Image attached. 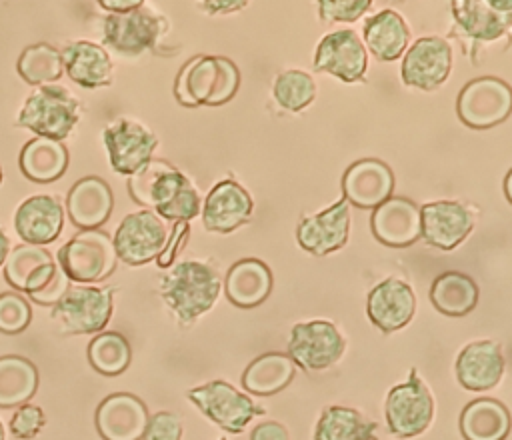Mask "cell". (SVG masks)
<instances>
[{"instance_id": "1", "label": "cell", "mask_w": 512, "mask_h": 440, "mask_svg": "<svg viewBox=\"0 0 512 440\" xmlns=\"http://www.w3.org/2000/svg\"><path fill=\"white\" fill-rule=\"evenodd\" d=\"M134 202L162 220L188 222L200 214V196L192 182L166 160H150L128 180Z\"/></svg>"}, {"instance_id": "2", "label": "cell", "mask_w": 512, "mask_h": 440, "mask_svg": "<svg viewBox=\"0 0 512 440\" xmlns=\"http://www.w3.org/2000/svg\"><path fill=\"white\" fill-rule=\"evenodd\" d=\"M222 280L214 266L200 260L174 262L160 278L158 290L182 326L194 324L218 300Z\"/></svg>"}, {"instance_id": "3", "label": "cell", "mask_w": 512, "mask_h": 440, "mask_svg": "<svg viewBox=\"0 0 512 440\" xmlns=\"http://www.w3.org/2000/svg\"><path fill=\"white\" fill-rule=\"evenodd\" d=\"M240 86L238 66L224 56H194L176 76V100L188 108L220 106L234 98Z\"/></svg>"}, {"instance_id": "4", "label": "cell", "mask_w": 512, "mask_h": 440, "mask_svg": "<svg viewBox=\"0 0 512 440\" xmlns=\"http://www.w3.org/2000/svg\"><path fill=\"white\" fill-rule=\"evenodd\" d=\"M80 120V102L76 96L58 84H48L32 90L24 100L16 124L32 130L40 138L64 140Z\"/></svg>"}, {"instance_id": "5", "label": "cell", "mask_w": 512, "mask_h": 440, "mask_svg": "<svg viewBox=\"0 0 512 440\" xmlns=\"http://www.w3.org/2000/svg\"><path fill=\"white\" fill-rule=\"evenodd\" d=\"M118 256L112 238L94 228L80 230L58 250V266L68 280L80 284H92L108 278L116 268Z\"/></svg>"}, {"instance_id": "6", "label": "cell", "mask_w": 512, "mask_h": 440, "mask_svg": "<svg viewBox=\"0 0 512 440\" xmlns=\"http://www.w3.org/2000/svg\"><path fill=\"white\" fill-rule=\"evenodd\" d=\"M112 306L114 294L110 288L70 286L52 306V320L62 334H94L108 324Z\"/></svg>"}, {"instance_id": "7", "label": "cell", "mask_w": 512, "mask_h": 440, "mask_svg": "<svg viewBox=\"0 0 512 440\" xmlns=\"http://www.w3.org/2000/svg\"><path fill=\"white\" fill-rule=\"evenodd\" d=\"M384 414L388 430L398 438H414L430 426L434 418V398L416 368L410 370L406 382L390 388Z\"/></svg>"}, {"instance_id": "8", "label": "cell", "mask_w": 512, "mask_h": 440, "mask_svg": "<svg viewBox=\"0 0 512 440\" xmlns=\"http://www.w3.org/2000/svg\"><path fill=\"white\" fill-rule=\"evenodd\" d=\"M186 396L200 408L208 420L230 434H240L254 416H262L266 410L254 404L250 396L236 390L224 380H212L186 392Z\"/></svg>"}, {"instance_id": "9", "label": "cell", "mask_w": 512, "mask_h": 440, "mask_svg": "<svg viewBox=\"0 0 512 440\" xmlns=\"http://www.w3.org/2000/svg\"><path fill=\"white\" fill-rule=\"evenodd\" d=\"M164 32L166 20L144 4L124 14H108L102 22L104 44L124 56H138L154 48Z\"/></svg>"}, {"instance_id": "10", "label": "cell", "mask_w": 512, "mask_h": 440, "mask_svg": "<svg viewBox=\"0 0 512 440\" xmlns=\"http://www.w3.org/2000/svg\"><path fill=\"white\" fill-rule=\"evenodd\" d=\"M344 338L334 322H296L288 338V356L294 366L318 372L336 364L344 352Z\"/></svg>"}, {"instance_id": "11", "label": "cell", "mask_w": 512, "mask_h": 440, "mask_svg": "<svg viewBox=\"0 0 512 440\" xmlns=\"http://www.w3.org/2000/svg\"><path fill=\"white\" fill-rule=\"evenodd\" d=\"M512 110L510 86L494 76L474 78L458 94V118L470 128H492L504 122Z\"/></svg>"}, {"instance_id": "12", "label": "cell", "mask_w": 512, "mask_h": 440, "mask_svg": "<svg viewBox=\"0 0 512 440\" xmlns=\"http://www.w3.org/2000/svg\"><path fill=\"white\" fill-rule=\"evenodd\" d=\"M110 166L124 176L136 174L152 160L158 146L156 134L138 120L118 116L102 130Z\"/></svg>"}, {"instance_id": "13", "label": "cell", "mask_w": 512, "mask_h": 440, "mask_svg": "<svg viewBox=\"0 0 512 440\" xmlns=\"http://www.w3.org/2000/svg\"><path fill=\"white\" fill-rule=\"evenodd\" d=\"M168 238V224L152 210H138L122 218L114 234V250L118 260L140 266L156 260Z\"/></svg>"}, {"instance_id": "14", "label": "cell", "mask_w": 512, "mask_h": 440, "mask_svg": "<svg viewBox=\"0 0 512 440\" xmlns=\"http://www.w3.org/2000/svg\"><path fill=\"white\" fill-rule=\"evenodd\" d=\"M454 34L472 42H490L512 26V0H454Z\"/></svg>"}, {"instance_id": "15", "label": "cell", "mask_w": 512, "mask_h": 440, "mask_svg": "<svg viewBox=\"0 0 512 440\" xmlns=\"http://www.w3.org/2000/svg\"><path fill=\"white\" fill-rule=\"evenodd\" d=\"M314 68L328 72L346 84L364 82L368 52L354 30L342 28L328 32L316 46Z\"/></svg>"}, {"instance_id": "16", "label": "cell", "mask_w": 512, "mask_h": 440, "mask_svg": "<svg viewBox=\"0 0 512 440\" xmlns=\"http://www.w3.org/2000/svg\"><path fill=\"white\" fill-rule=\"evenodd\" d=\"M452 70V48L442 36H422L404 54L400 76L406 86L438 88Z\"/></svg>"}, {"instance_id": "17", "label": "cell", "mask_w": 512, "mask_h": 440, "mask_svg": "<svg viewBox=\"0 0 512 440\" xmlns=\"http://www.w3.org/2000/svg\"><path fill=\"white\" fill-rule=\"evenodd\" d=\"M350 234V204L340 198L318 214L302 216L296 226L300 248L314 256H326L340 250Z\"/></svg>"}, {"instance_id": "18", "label": "cell", "mask_w": 512, "mask_h": 440, "mask_svg": "<svg viewBox=\"0 0 512 440\" xmlns=\"http://www.w3.org/2000/svg\"><path fill=\"white\" fill-rule=\"evenodd\" d=\"M148 418V408L138 396L116 392L98 404L94 422L102 440H142Z\"/></svg>"}, {"instance_id": "19", "label": "cell", "mask_w": 512, "mask_h": 440, "mask_svg": "<svg viewBox=\"0 0 512 440\" xmlns=\"http://www.w3.org/2000/svg\"><path fill=\"white\" fill-rule=\"evenodd\" d=\"M472 226V212L460 202L436 200L420 206V238L434 248H456L470 234Z\"/></svg>"}, {"instance_id": "20", "label": "cell", "mask_w": 512, "mask_h": 440, "mask_svg": "<svg viewBox=\"0 0 512 440\" xmlns=\"http://www.w3.org/2000/svg\"><path fill=\"white\" fill-rule=\"evenodd\" d=\"M416 312V296L408 282L386 278L376 284L366 298V314L370 322L384 334L404 328Z\"/></svg>"}, {"instance_id": "21", "label": "cell", "mask_w": 512, "mask_h": 440, "mask_svg": "<svg viewBox=\"0 0 512 440\" xmlns=\"http://www.w3.org/2000/svg\"><path fill=\"white\" fill-rule=\"evenodd\" d=\"M394 174L390 166L376 158L350 164L342 176V198L358 208H376L392 196Z\"/></svg>"}, {"instance_id": "22", "label": "cell", "mask_w": 512, "mask_h": 440, "mask_svg": "<svg viewBox=\"0 0 512 440\" xmlns=\"http://www.w3.org/2000/svg\"><path fill=\"white\" fill-rule=\"evenodd\" d=\"M252 210L254 202L248 190L226 178L208 192L202 206V222L210 232H232L250 220Z\"/></svg>"}, {"instance_id": "23", "label": "cell", "mask_w": 512, "mask_h": 440, "mask_svg": "<svg viewBox=\"0 0 512 440\" xmlns=\"http://www.w3.org/2000/svg\"><path fill=\"white\" fill-rule=\"evenodd\" d=\"M372 234L378 242L404 248L420 238V206L402 196H390L374 208L370 218Z\"/></svg>"}, {"instance_id": "24", "label": "cell", "mask_w": 512, "mask_h": 440, "mask_svg": "<svg viewBox=\"0 0 512 440\" xmlns=\"http://www.w3.org/2000/svg\"><path fill=\"white\" fill-rule=\"evenodd\" d=\"M64 224V210L56 196L34 194L26 198L14 214V228L24 244L42 246L54 242Z\"/></svg>"}, {"instance_id": "25", "label": "cell", "mask_w": 512, "mask_h": 440, "mask_svg": "<svg viewBox=\"0 0 512 440\" xmlns=\"http://www.w3.org/2000/svg\"><path fill=\"white\" fill-rule=\"evenodd\" d=\"M504 374L502 346L494 340L466 344L456 358V378L472 392L494 388Z\"/></svg>"}, {"instance_id": "26", "label": "cell", "mask_w": 512, "mask_h": 440, "mask_svg": "<svg viewBox=\"0 0 512 440\" xmlns=\"http://www.w3.org/2000/svg\"><path fill=\"white\" fill-rule=\"evenodd\" d=\"M56 268L58 264L46 248L20 244L4 260V278L12 288L30 296L50 282Z\"/></svg>"}, {"instance_id": "27", "label": "cell", "mask_w": 512, "mask_h": 440, "mask_svg": "<svg viewBox=\"0 0 512 440\" xmlns=\"http://www.w3.org/2000/svg\"><path fill=\"white\" fill-rule=\"evenodd\" d=\"M114 206L110 186L98 176L80 178L66 196V210L74 226L82 230L100 228Z\"/></svg>"}, {"instance_id": "28", "label": "cell", "mask_w": 512, "mask_h": 440, "mask_svg": "<svg viewBox=\"0 0 512 440\" xmlns=\"http://www.w3.org/2000/svg\"><path fill=\"white\" fill-rule=\"evenodd\" d=\"M272 286V270L258 258H242L234 262L224 278L226 296L238 308H256L270 296Z\"/></svg>"}, {"instance_id": "29", "label": "cell", "mask_w": 512, "mask_h": 440, "mask_svg": "<svg viewBox=\"0 0 512 440\" xmlns=\"http://www.w3.org/2000/svg\"><path fill=\"white\" fill-rule=\"evenodd\" d=\"M60 56L70 80L82 88L112 84V60L102 46L88 40H74L64 46Z\"/></svg>"}, {"instance_id": "30", "label": "cell", "mask_w": 512, "mask_h": 440, "mask_svg": "<svg viewBox=\"0 0 512 440\" xmlns=\"http://www.w3.org/2000/svg\"><path fill=\"white\" fill-rule=\"evenodd\" d=\"M362 32H364V42H362L364 48H368L374 54V58L382 62L396 60L406 50L408 38H410V30L404 18L390 8L370 16L364 22Z\"/></svg>"}, {"instance_id": "31", "label": "cell", "mask_w": 512, "mask_h": 440, "mask_svg": "<svg viewBox=\"0 0 512 440\" xmlns=\"http://www.w3.org/2000/svg\"><path fill=\"white\" fill-rule=\"evenodd\" d=\"M464 440H506L510 432V412L494 398H476L460 414Z\"/></svg>"}, {"instance_id": "32", "label": "cell", "mask_w": 512, "mask_h": 440, "mask_svg": "<svg viewBox=\"0 0 512 440\" xmlns=\"http://www.w3.org/2000/svg\"><path fill=\"white\" fill-rule=\"evenodd\" d=\"M22 174L38 184L58 180L68 168V150L62 142L50 138H32L20 152Z\"/></svg>"}, {"instance_id": "33", "label": "cell", "mask_w": 512, "mask_h": 440, "mask_svg": "<svg viewBox=\"0 0 512 440\" xmlns=\"http://www.w3.org/2000/svg\"><path fill=\"white\" fill-rule=\"evenodd\" d=\"M430 302L446 316H464L478 304V286L468 274L448 270L434 278Z\"/></svg>"}, {"instance_id": "34", "label": "cell", "mask_w": 512, "mask_h": 440, "mask_svg": "<svg viewBox=\"0 0 512 440\" xmlns=\"http://www.w3.org/2000/svg\"><path fill=\"white\" fill-rule=\"evenodd\" d=\"M378 424L358 410L332 404L326 406L316 422L314 440H376Z\"/></svg>"}, {"instance_id": "35", "label": "cell", "mask_w": 512, "mask_h": 440, "mask_svg": "<svg viewBox=\"0 0 512 440\" xmlns=\"http://www.w3.org/2000/svg\"><path fill=\"white\" fill-rule=\"evenodd\" d=\"M296 374V366L288 354L266 352L252 360L244 374L242 386L258 396H270L284 390Z\"/></svg>"}, {"instance_id": "36", "label": "cell", "mask_w": 512, "mask_h": 440, "mask_svg": "<svg viewBox=\"0 0 512 440\" xmlns=\"http://www.w3.org/2000/svg\"><path fill=\"white\" fill-rule=\"evenodd\" d=\"M38 388V370L24 356H0V408L24 406Z\"/></svg>"}, {"instance_id": "37", "label": "cell", "mask_w": 512, "mask_h": 440, "mask_svg": "<svg viewBox=\"0 0 512 440\" xmlns=\"http://www.w3.org/2000/svg\"><path fill=\"white\" fill-rule=\"evenodd\" d=\"M16 70L26 84H32L38 88L48 86L56 82L64 72L60 50H56L46 42L26 46L18 58Z\"/></svg>"}, {"instance_id": "38", "label": "cell", "mask_w": 512, "mask_h": 440, "mask_svg": "<svg viewBox=\"0 0 512 440\" xmlns=\"http://www.w3.org/2000/svg\"><path fill=\"white\" fill-rule=\"evenodd\" d=\"M130 360V344L120 332H102L88 344V362L104 376L122 374L130 366Z\"/></svg>"}, {"instance_id": "39", "label": "cell", "mask_w": 512, "mask_h": 440, "mask_svg": "<svg viewBox=\"0 0 512 440\" xmlns=\"http://www.w3.org/2000/svg\"><path fill=\"white\" fill-rule=\"evenodd\" d=\"M272 94L280 108L288 112H300L306 106H310V102L314 100L316 82L308 72L298 68H288L276 76Z\"/></svg>"}, {"instance_id": "40", "label": "cell", "mask_w": 512, "mask_h": 440, "mask_svg": "<svg viewBox=\"0 0 512 440\" xmlns=\"http://www.w3.org/2000/svg\"><path fill=\"white\" fill-rule=\"evenodd\" d=\"M32 320V308L28 300L16 292L0 294V332L18 334L28 328Z\"/></svg>"}, {"instance_id": "41", "label": "cell", "mask_w": 512, "mask_h": 440, "mask_svg": "<svg viewBox=\"0 0 512 440\" xmlns=\"http://www.w3.org/2000/svg\"><path fill=\"white\" fill-rule=\"evenodd\" d=\"M370 6L372 0H320L318 14L324 22H354Z\"/></svg>"}, {"instance_id": "42", "label": "cell", "mask_w": 512, "mask_h": 440, "mask_svg": "<svg viewBox=\"0 0 512 440\" xmlns=\"http://www.w3.org/2000/svg\"><path fill=\"white\" fill-rule=\"evenodd\" d=\"M44 422H46V418H44L42 408L24 404V406H18V410L14 412V416L10 420V432L20 440L34 438L42 430Z\"/></svg>"}, {"instance_id": "43", "label": "cell", "mask_w": 512, "mask_h": 440, "mask_svg": "<svg viewBox=\"0 0 512 440\" xmlns=\"http://www.w3.org/2000/svg\"><path fill=\"white\" fill-rule=\"evenodd\" d=\"M182 438V422L174 412H156L148 418V426L142 440H180Z\"/></svg>"}, {"instance_id": "44", "label": "cell", "mask_w": 512, "mask_h": 440, "mask_svg": "<svg viewBox=\"0 0 512 440\" xmlns=\"http://www.w3.org/2000/svg\"><path fill=\"white\" fill-rule=\"evenodd\" d=\"M190 238V224L188 222H176L174 228L168 232V238H166V244L164 248L160 250L158 258H156V264L160 268H170L174 262H176V256L180 254V250L184 248V244L188 242Z\"/></svg>"}, {"instance_id": "45", "label": "cell", "mask_w": 512, "mask_h": 440, "mask_svg": "<svg viewBox=\"0 0 512 440\" xmlns=\"http://www.w3.org/2000/svg\"><path fill=\"white\" fill-rule=\"evenodd\" d=\"M68 288H70V280H68V276L62 272V268L58 266L56 272H54V276L50 278V282H48L42 290L30 294V298H32L34 302L42 304V306H54V304L68 292Z\"/></svg>"}, {"instance_id": "46", "label": "cell", "mask_w": 512, "mask_h": 440, "mask_svg": "<svg viewBox=\"0 0 512 440\" xmlns=\"http://www.w3.org/2000/svg\"><path fill=\"white\" fill-rule=\"evenodd\" d=\"M250 440H290L288 428L276 420H266L254 426Z\"/></svg>"}, {"instance_id": "47", "label": "cell", "mask_w": 512, "mask_h": 440, "mask_svg": "<svg viewBox=\"0 0 512 440\" xmlns=\"http://www.w3.org/2000/svg\"><path fill=\"white\" fill-rule=\"evenodd\" d=\"M248 2L246 0H204L200 2V8L210 14H228L242 10Z\"/></svg>"}, {"instance_id": "48", "label": "cell", "mask_w": 512, "mask_h": 440, "mask_svg": "<svg viewBox=\"0 0 512 440\" xmlns=\"http://www.w3.org/2000/svg\"><path fill=\"white\" fill-rule=\"evenodd\" d=\"M98 4L104 10H108L110 14H124V12L140 8L144 2L142 0H100Z\"/></svg>"}, {"instance_id": "49", "label": "cell", "mask_w": 512, "mask_h": 440, "mask_svg": "<svg viewBox=\"0 0 512 440\" xmlns=\"http://www.w3.org/2000/svg\"><path fill=\"white\" fill-rule=\"evenodd\" d=\"M8 252H10V238H8L6 232L0 228V266L4 264Z\"/></svg>"}, {"instance_id": "50", "label": "cell", "mask_w": 512, "mask_h": 440, "mask_svg": "<svg viewBox=\"0 0 512 440\" xmlns=\"http://www.w3.org/2000/svg\"><path fill=\"white\" fill-rule=\"evenodd\" d=\"M510 178H512V172L508 170L506 176H504V198H506L508 202L512 200V196H510Z\"/></svg>"}, {"instance_id": "51", "label": "cell", "mask_w": 512, "mask_h": 440, "mask_svg": "<svg viewBox=\"0 0 512 440\" xmlns=\"http://www.w3.org/2000/svg\"><path fill=\"white\" fill-rule=\"evenodd\" d=\"M0 440H4V426H2V422H0Z\"/></svg>"}, {"instance_id": "52", "label": "cell", "mask_w": 512, "mask_h": 440, "mask_svg": "<svg viewBox=\"0 0 512 440\" xmlns=\"http://www.w3.org/2000/svg\"><path fill=\"white\" fill-rule=\"evenodd\" d=\"M0 182H2V168H0Z\"/></svg>"}, {"instance_id": "53", "label": "cell", "mask_w": 512, "mask_h": 440, "mask_svg": "<svg viewBox=\"0 0 512 440\" xmlns=\"http://www.w3.org/2000/svg\"><path fill=\"white\" fill-rule=\"evenodd\" d=\"M220 440H226V438H220Z\"/></svg>"}]
</instances>
